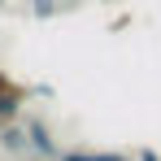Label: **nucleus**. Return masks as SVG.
Returning <instances> with one entry per match:
<instances>
[{"mask_svg":"<svg viewBox=\"0 0 161 161\" xmlns=\"http://www.w3.org/2000/svg\"><path fill=\"white\" fill-rule=\"evenodd\" d=\"M22 126H26V144L35 148V153H44V157H48V153H57V148H53V139H48V126H44L39 118H26Z\"/></svg>","mask_w":161,"mask_h":161,"instance_id":"obj_1","label":"nucleus"},{"mask_svg":"<svg viewBox=\"0 0 161 161\" xmlns=\"http://www.w3.org/2000/svg\"><path fill=\"white\" fill-rule=\"evenodd\" d=\"M61 161H131L122 153H61Z\"/></svg>","mask_w":161,"mask_h":161,"instance_id":"obj_2","label":"nucleus"},{"mask_svg":"<svg viewBox=\"0 0 161 161\" xmlns=\"http://www.w3.org/2000/svg\"><path fill=\"white\" fill-rule=\"evenodd\" d=\"M31 9H35V18H53V13H57V0H31Z\"/></svg>","mask_w":161,"mask_h":161,"instance_id":"obj_3","label":"nucleus"},{"mask_svg":"<svg viewBox=\"0 0 161 161\" xmlns=\"http://www.w3.org/2000/svg\"><path fill=\"white\" fill-rule=\"evenodd\" d=\"M9 87H13V79H9V74H4V70H0V96H4V92H9Z\"/></svg>","mask_w":161,"mask_h":161,"instance_id":"obj_4","label":"nucleus"},{"mask_svg":"<svg viewBox=\"0 0 161 161\" xmlns=\"http://www.w3.org/2000/svg\"><path fill=\"white\" fill-rule=\"evenodd\" d=\"M135 161H161V157H157V153H153V148H144V153H139V157H135Z\"/></svg>","mask_w":161,"mask_h":161,"instance_id":"obj_5","label":"nucleus"}]
</instances>
